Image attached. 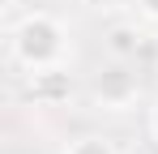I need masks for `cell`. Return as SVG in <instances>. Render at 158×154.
<instances>
[{"mask_svg": "<svg viewBox=\"0 0 158 154\" xmlns=\"http://www.w3.org/2000/svg\"><path fill=\"white\" fill-rule=\"evenodd\" d=\"M9 56H13V64L26 69V73L60 69V64H69V56H73L69 26L60 22L56 13L30 9V13H22L17 22L9 26Z\"/></svg>", "mask_w": 158, "mask_h": 154, "instance_id": "6da1fadb", "label": "cell"}, {"mask_svg": "<svg viewBox=\"0 0 158 154\" xmlns=\"http://www.w3.org/2000/svg\"><path fill=\"white\" fill-rule=\"evenodd\" d=\"M90 103L98 111H132L141 103V77L132 73L128 64L111 60L103 73L90 81Z\"/></svg>", "mask_w": 158, "mask_h": 154, "instance_id": "7a4b0ae2", "label": "cell"}, {"mask_svg": "<svg viewBox=\"0 0 158 154\" xmlns=\"http://www.w3.org/2000/svg\"><path fill=\"white\" fill-rule=\"evenodd\" d=\"M141 43H145V34H141L132 22H115L103 34V51L111 60H120V64H132V60L141 56Z\"/></svg>", "mask_w": 158, "mask_h": 154, "instance_id": "3957f363", "label": "cell"}, {"mask_svg": "<svg viewBox=\"0 0 158 154\" xmlns=\"http://www.w3.org/2000/svg\"><path fill=\"white\" fill-rule=\"evenodd\" d=\"M69 90H73V81L64 73V64L60 69H43V73H30V94L39 103H60V99H69Z\"/></svg>", "mask_w": 158, "mask_h": 154, "instance_id": "277c9868", "label": "cell"}, {"mask_svg": "<svg viewBox=\"0 0 158 154\" xmlns=\"http://www.w3.org/2000/svg\"><path fill=\"white\" fill-rule=\"evenodd\" d=\"M64 154H115V146H111L107 137H98V133H85V137H77V141H69Z\"/></svg>", "mask_w": 158, "mask_h": 154, "instance_id": "5b68a950", "label": "cell"}, {"mask_svg": "<svg viewBox=\"0 0 158 154\" xmlns=\"http://www.w3.org/2000/svg\"><path fill=\"white\" fill-rule=\"evenodd\" d=\"M137 13L145 22H158V0H137Z\"/></svg>", "mask_w": 158, "mask_h": 154, "instance_id": "8992f818", "label": "cell"}, {"mask_svg": "<svg viewBox=\"0 0 158 154\" xmlns=\"http://www.w3.org/2000/svg\"><path fill=\"white\" fill-rule=\"evenodd\" d=\"M150 137H154V141H158V103H154V107H150Z\"/></svg>", "mask_w": 158, "mask_h": 154, "instance_id": "52a82bcc", "label": "cell"}, {"mask_svg": "<svg viewBox=\"0 0 158 154\" xmlns=\"http://www.w3.org/2000/svg\"><path fill=\"white\" fill-rule=\"evenodd\" d=\"M17 9V0H0V13H13Z\"/></svg>", "mask_w": 158, "mask_h": 154, "instance_id": "ba28073f", "label": "cell"}]
</instances>
